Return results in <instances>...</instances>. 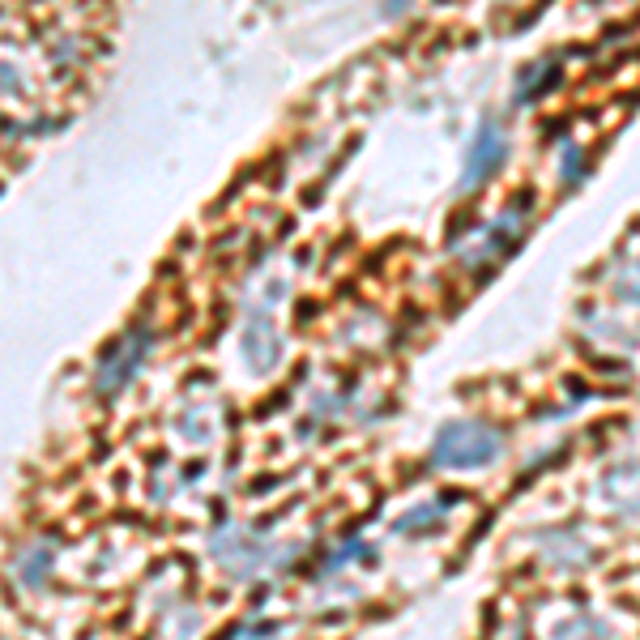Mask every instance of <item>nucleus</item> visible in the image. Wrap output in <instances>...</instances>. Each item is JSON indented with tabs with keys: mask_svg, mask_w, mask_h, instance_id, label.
<instances>
[{
	"mask_svg": "<svg viewBox=\"0 0 640 640\" xmlns=\"http://www.w3.org/2000/svg\"><path fill=\"white\" fill-rule=\"evenodd\" d=\"M500 163H504V137L495 124H483V133L474 137L470 163H466V188H474V180H487Z\"/></svg>",
	"mask_w": 640,
	"mask_h": 640,
	"instance_id": "f257e3e1",
	"label": "nucleus"
}]
</instances>
